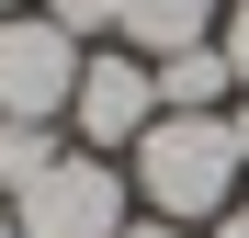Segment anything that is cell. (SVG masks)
Listing matches in <instances>:
<instances>
[{
	"label": "cell",
	"mask_w": 249,
	"mask_h": 238,
	"mask_svg": "<svg viewBox=\"0 0 249 238\" xmlns=\"http://www.w3.org/2000/svg\"><path fill=\"white\" fill-rule=\"evenodd\" d=\"M238 136H227V113H159V125L136 136V193H147V216H170V227H215L227 216V193H238Z\"/></svg>",
	"instance_id": "cell-1"
},
{
	"label": "cell",
	"mask_w": 249,
	"mask_h": 238,
	"mask_svg": "<svg viewBox=\"0 0 249 238\" xmlns=\"http://www.w3.org/2000/svg\"><path fill=\"white\" fill-rule=\"evenodd\" d=\"M124 193H136V182H124L102 147H79V159H57L34 193H12V216H23V238H124V227H136Z\"/></svg>",
	"instance_id": "cell-2"
},
{
	"label": "cell",
	"mask_w": 249,
	"mask_h": 238,
	"mask_svg": "<svg viewBox=\"0 0 249 238\" xmlns=\"http://www.w3.org/2000/svg\"><path fill=\"white\" fill-rule=\"evenodd\" d=\"M79 91V34H57L46 12L0 23V125H57Z\"/></svg>",
	"instance_id": "cell-3"
},
{
	"label": "cell",
	"mask_w": 249,
	"mask_h": 238,
	"mask_svg": "<svg viewBox=\"0 0 249 238\" xmlns=\"http://www.w3.org/2000/svg\"><path fill=\"white\" fill-rule=\"evenodd\" d=\"M68 125H79V147H136L147 125H159V68L136 57V46H102V57H79V91H68Z\"/></svg>",
	"instance_id": "cell-4"
},
{
	"label": "cell",
	"mask_w": 249,
	"mask_h": 238,
	"mask_svg": "<svg viewBox=\"0 0 249 238\" xmlns=\"http://www.w3.org/2000/svg\"><path fill=\"white\" fill-rule=\"evenodd\" d=\"M215 23H227V0H113V34H124L147 68L181 57V46H215Z\"/></svg>",
	"instance_id": "cell-5"
},
{
	"label": "cell",
	"mask_w": 249,
	"mask_h": 238,
	"mask_svg": "<svg viewBox=\"0 0 249 238\" xmlns=\"http://www.w3.org/2000/svg\"><path fill=\"white\" fill-rule=\"evenodd\" d=\"M227 91H238L227 46H181V57H159V113H215Z\"/></svg>",
	"instance_id": "cell-6"
},
{
	"label": "cell",
	"mask_w": 249,
	"mask_h": 238,
	"mask_svg": "<svg viewBox=\"0 0 249 238\" xmlns=\"http://www.w3.org/2000/svg\"><path fill=\"white\" fill-rule=\"evenodd\" d=\"M57 159H68V147H57L46 125H0V204H12V193H34Z\"/></svg>",
	"instance_id": "cell-7"
},
{
	"label": "cell",
	"mask_w": 249,
	"mask_h": 238,
	"mask_svg": "<svg viewBox=\"0 0 249 238\" xmlns=\"http://www.w3.org/2000/svg\"><path fill=\"white\" fill-rule=\"evenodd\" d=\"M57 34H113V0H46Z\"/></svg>",
	"instance_id": "cell-8"
},
{
	"label": "cell",
	"mask_w": 249,
	"mask_h": 238,
	"mask_svg": "<svg viewBox=\"0 0 249 238\" xmlns=\"http://www.w3.org/2000/svg\"><path fill=\"white\" fill-rule=\"evenodd\" d=\"M215 46H227V68H238V91H249V0H227V23H215Z\"/></svg>",
	"instance_id": "cell-9"
},
{
	"label": "cell",
	"mask_w": 249,
	"mask_h": 238,
	"mask_svg": "<svg viewBox=\"0 0 249 238\" xmlns=\"http://www.w3.org/2000/svg\"><path fill=\"white\" fill-rule=\"evenodd\" d=\"M124 238H193V227H170V216H136V227H124Z\"/></svg>",
	"instance_id": "cell-10"
},
{
	"label": "cell",
	"mask_w": 249,
	"mask_h": 238,
	"mask_svg": "<svg viewBox=\"0 0 249 238\" xmlns=\"http://www.w3.org/2000/svg\"><path fill=\"white\" fill-rule=\"evenodd\" d=\"M215 238H249V204H227V216H215Z\"/></svg>",
	"instance_id": "cell-11"
},
{
	"label": "cell",
	"mask_w": 249,
	"mask_h": 238,
	"mask_svg": "<svg viewBox=\"0 0 249 238\" xmlns=\"http://www.w3.org/2000/svg\"><path fill=\"white\" fill-rule=\"evenodd\" d=\"M227 136H238V159H249V102H238V113H227Z\"/></svg>",
	"instance_id": "cell-12"
},
{
	"label": "cell",
	"mask_w": 249,
	"mask_h": 238,
	"mask_svg": "<svg viewBox=\"0 0 249 238\" xmlns=\"http://www.w3.org/2000/svg\"><path fill=\"white\" fill-rule=\"evenodd\" d=\"M0 238H23V216H12V204H0Z\"/></svg>",
	"instance_id": "cell-13"
},
{
	"label": "cell",
	"mask_w": 249,
	"mask_h": 238,
	"mask_svg": "<svg viewBox=\"0 0 249 238\" xmlns=\"http://www.w3.org/2000/svg\"><path fill=\"white\" fill-rule=\"evenodd\" d=\"M12 12H23V0H0V23H12Z\"/></svg>",
	"instance_id": "cell-14"
}]
</instances>
